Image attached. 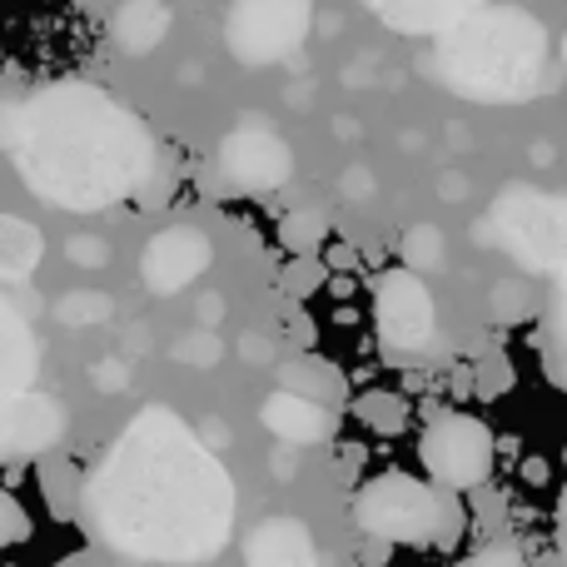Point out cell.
<instances>
[{
	"mask_svg": "<svg viewBox=\"0 0 567 567\" xmlns=\"http://www.w3.org/2000/svg\"><path fill=\"white\" fill-rule=\"evenodd\" d=\"M75 518L120 563L195 567L225 553L235 478L175 409L150 403L85 473Z\"/></svg>",
	"mask_w": 567,
	"mask_h": 567,
	"instance_id": "1",
	"label": "cell"
},
{
	"mask_svg": "<svg viewBox=\"0 0 567 567\" xmlns=\"http://www.w3.org/2000/svg\"><path fill=\"white\" fill-rule=\"evenodd\" d=\"M6 155L16 159L30 195L75 215L120 205L159 175V145L145 120L80 80L16 100Z\"/></svg>",
	"mask_w": 567,
	"mask_h": 567,
	"instance_id": "2",
	"label": "cell"
},
{
	"mask_svg": "<svg viewBox=\"0 0 567 567\" xmlns=\"http://www.w3.org/2000/svg\"><path fill=\"white\" fill-rule=\"evenodd\" d=\"M548 70V30L523 6H483L433 45V75L463 100L513 105L543 85Z\"/></svg>",
	"mask_w": 567,
	"mask_h": 567,
	"instance_id": "3",
	"label": "cell"
},
{
	"mask_svg": "<svg viewBox=\"0 0 567 567\" xmlns=\"http://www.w3.org/2000/svg\"><path fill=\"white\" fill-rule=\"evenodd\" d=\"M353 523L369 543H403V548H453L468 528V513L453 493L433 488L429 478L413 473H379L353 498Z\"/></svg>",
	"mask_w": 567,
	"mask_h": 567,
	"instance_id": "4",
	"label": "cell"
},
{
	"mask_svg": "<svg viewBox=\"0 0 567 567\" xmlns=\"http://www.w3.org/2000/svg\"><path fill=\"white\" fill-rule=\"evenodd\" d=\"M488 225H498L503 249L523 259V265H543L553 275L548 293V319H543V339H548V369L567 389V199L548 195H513L493 205Z\"/></svg>",
	"mask_w": 567,
	"mask_h": 567,
	"instance_id": "5",
	"label": "cell"
},
{
	"mask_svg": "<svg viewBox=\"0 0 567 567\" xmlns=\"http://www.w3.org/2000/svg\"><path fill=\"white\" fill-rule=\"evenodd\" d=\"M493 458H498V443H493V429L478 413L463 409L429 413V423L419 433V463L433 488L453 493V498L483 488L493 478Z\"/></svg>",
	"mask_w": 567,
	"mask_h": 567,
	"instance_id": "6",
	"label": "cell"
},
{
	"mask_svg": "<svg viewBox=\"0 0 567 567\" xmlns=\"http://www.w3.org/2000/svg\"><path fill=\"white\" fill-rule=\"evenodd\" d=\"M373 329H379L383 349L403 353V359H419V353L433 349L439 303H433V289L423 284V275L399 265L373 279Z\"/></svg>",
	"mask_w": 567,
	"mask_h": 567,
	"instance_id": "7",
	"label": "cell"
},
{
	"mask_svg": "<svg viewBox=\"0 0 567 567\" xmlns=\"http://www.w3.org/2000/svg\"><path fill=\"white\" fill-rule=\"evenodd\" d=\"M313 0H235L229 10V50L245 65H275L303 40Z\"/></svg>",
	"mask_w": 567,
	"mask_h": 567,
	"instance_id": "8",
	"label": "cell"
},
{
	"mask_svg": "<svg viewBox=\"0 0 567 567\" xmlns=\"http://www.w3.org/2000/svg\"><path fill=\"white\" fill-rule=\"evenodd\" d=\"M70 413L60 399L30 389L0 403V463H25L55 453V443L65 439Z\"/></svg>",
	"mask_w": 567,
	"mask_h": 567,
	"instance_id": "9",
	"label": "cell"
},
{
	"mask_svg": "<svg viewBox=\"0 0 567 567\" xmlns=\"http://www.w3.org/2000/svg\"><path fill=\"white\" fill-rule=\"evenodd\" d=\"M219 169L245 195H275L284 179L293 175V159H289V145L269 125H239L219 145Z\"/></svg>",
	"mask_w": 567,
	"mask_h": 567,
	"instance_id": "10",
	"label": "cell"
},
{
	"mask_svg": "<svg viewBox=\"0 0 567 567\" xmlns=\"http://www.w3.org/2000/svg\"><path fill=\"white\" fill-rule=\"evenodd\" d=\"M209 255H215V245L195 225H175L150 239L140 275H145V284L155 293H179L185 284H195L209 269Z\"/></svg>",
	"mask_w": 567,
	"mask_h": 567,
	"instance_id": "11",
	"label": "cell"
},
{
	"mask_svg": "<svg viewBox=\"0 0 567 567\" xmlns=\"http://www.w3.org/2000/svg\"><path fill=\"white\" fill-rule=\"evenodd\" d=\"M35 373H40L35 329H30V319L16 303L0 299V403L35 389Z\"/></svg>",
	"mask_w": 567,
	"mask_h": 567,
	"instance_id": "12",
	"label": "cell"
},
{
	"mask_svg": "<svg viewBox=\"0 0 567 567\" xmlns=\"http://www.w3.org/2000/svg\"><path fill=\"white\" fill-rule=\"evenodd\" d=\"M383 25H393L399 35H443L458 20H468L473 10L493 6V0H363Z\"/></svg>",
	"mask_w": 567,
	"mask_h": 567,
	"instance_id": "13",
	"label": "cell"
},
{
	"mask_svg": "<svg viewBox=\"0 0 567 567\" xmlns=\"http://www.w3.org/2000/svg\"><path fill=\"white\" fill-rule=\"evenodd\" d=\"M249 567H319L313 533L299 518H265L245 543Z\"/></svg>",
	"mask_w": 567,
	"mask_h": 567,
	"instance_id": "14",
	"label": "cell"
},
{
	"mask_svg": "<svg viewBox=\"0 0 567 567\" xmlns=\"http://www.w3.org/2000/svg\"><path fill=\"white\" fill-rule=\"evenodd\" d=\"M259 423H265L279 443L309 449V443H323L333 433V409H319V403L293 399V393L275 389L265 403H259Z\"/></svg>",
	"mask_w": 567,
	"mask_h": 567,
	"instance_id": "15",
	"label": "cell"
},
{
	"mask_svg": "<svg viewBox=\"0 0 567 567\" xmlns=\"http://www.w3.org/2000/svg\"><path fill=\"white\" fill-rule=\"evenodd\" d=\"M279 389L293 393V399L319 403V409H339L349 379H343L329 359H319V353H299V359L279 363Z\"/></svg>",
	"mask_w": 567,
	"mask_h": 567,
	"instance_id": "16",
	"label": "cell"
},
{
	"mask_svg": "<svg viewBox=\"0 0 567 567\" xmlns=\"http://www.w3.org/2000/svg\"><path fill=\"white\" fill-rule=\"evenodd\" d=\"M40 255H45V239L30 219L20 215H0V279L6 284H25L40 269Z\"/></svg>",
	"mask_w": 567,
	"mask_h": 567,
	"instance_id": "17",
	"label": "cell"
},
{
	"mask_svg": "<svg viewBox=\"0 0 567 567\" xmlns=\"http://www.w3.org/2000/svg\"><path fill=\"white\" fill-rule=\"evenodd\" d=\"M169 30V6L165 0H125L115 10V40L130 50V55H145L165 40Z\"/></svg>",
	"mask_w": 567,
	"mask_h": 567,
	"instance_id": "18",
	"label": "cell"
},
{
	"mask_svg": "<svg viewBox=\"0 0 567 567\" xmlns=\"http://www.w3.org/2000/svg\"><path fill=\"white\" fill-rule=\"evenodd\" d=\"M80 483H85V473H80L70 458H60V453H45V458H40V493H45V508L55 513L60 523L75 518Z\"/></svg>",
	"mask_w": 567,
	"mask_h": 567,
	"instance_id": "19",
	"label": "cell"
},
{
	"mask_svg": "<svg viewBox=\"0 0 567 567\" xmlns=\"http://www.w3.org/2000/svg\"><path fill=\"white\" fill-rule=\"evenodd\" d=\"M353 413H359L363 429L383 433V439H399V433L409 429V399H399V393H389V389H369L353 403Z\"/></svg>",
	"mask_w": 567,
	"mask_h": 567,
	"instance_id": "20",
	"label": "cell"
},
{
	"mask_svg": "<svg viewBox=\"0 0 567 567\" xmlns=\"http://www.w3.org/2000/svg\"><path fill=\"white\" fill-rule=\"evenodd\" d=\"M513 383H518V373H513L508 353H503V349L478 353V363H473V393H483V399H503Z\"/></svg>",
	"mask_w": 567,
	"mask_h": 567,
	"instance_id": "21",
	"label": "cell"
},
{
	"mask_svg": "<svg viewBox=\"0 0 567 567\" xmlns=\"http://www.w3.org/2000/svg\"><path fill=\"white\" fill-rule=\"evenodd\" d=\"M443 255H449V245H443V235L433 225H409V235H403V269H439Z\"/></svg>",
	"mask_w": 567,
	"mask_h": 567,
	"instance_id": "22",
	"label": "cell"
},
{
	"mask_svg": "<svg viewBox=\"0 0 567 567\" xmlns=\"http://www.w3.org/2000/svg\"><path fill=\"white\" fill-rule=\"evenodd\" d=\"M279 239H284V249H289V259H313V249L323 245V219L319 215H289L279 225Z\"/></svg>",
	"mask_w": 567,
	"mask_h": 567,
	"instance_id": "23",
	"label": "cell"
},
{
	"mask_svg": "<svg viewBox=\"0 0 567 567\" xmlns=\"http://www.w3.org/2000/svg\"><path fill=\"white\" fill-rule=\"evenodd\" d=\"M60 323H100L110 319V293H95V289H80V293H65L55 303Z\"/></svg>",
	"mask_w": 567,
	"mask_h": 567,
	"instance_id": "24",
	"label": "cell"
},
{
	"mask_svg": "<svg viewBox=\"0 0 567 567\" xmlns=\"http://www.w3.org/2000/svg\"><path fill=\"white\" fill-rule=\"evenodd\" d=\"M30 513L20 508V498L10 488H0V548H16V543L30 538Z\"/></svg>",
	"mask_w": 567,
	"mask_h": 567,
	"instance_id": "25",
	"label": "cell"
},
{
	"mask_svg": "<svg viewBox=\"0 0 567 567\" xmlns=\"http://www.w3.org/2000/svg\"><path fill=\"white\" fill-rule=\"evenodd\" d=\"M323 279H329V269H323L319 259H289V269H284V289L299 293V299H309Z\"/></svg>",
	"mask_w": 567,
	"mask_h": 567,
	"instance_id": "26",
	"label": "cell"
},
{
	"mask_svg": "<svg viewBox=\"0 0 567 567\" xmlns=\"http://www.w3.org/2000/svg\"><path fill=\"white\" fill-rule=\"evenodd\" d=\"M458 567H528V558H523L513 543H488V548H478L473 558H463Z\"/></svg>",
	"mask_w": 567,
	"mask_h": 567,
	"instance_id": "27",
	"label": "cell"
},
{
	"mask_svg": "<svg viewBox=\"0 0 567 567\" xmlns=\"http://www.w3.org/2000/svg\"><path fill=\"white\" fill-rule=\"evenodd\" d=\"M339 185H343V199H353V205H359V199H369V189H363V185H373V175L363 165H353L349 175L339 179Z\"/></svg>",
	"mask_w": 567,
	"mask_h": 567,
	"instance_id": "28",
	"label": "cell"
},
{
	"mask_svg": "<svg viewBox=\"0 0 567 567\" xmlns=\"http://www.w3.org/2000/svg\"><path fill=\"white\" fill-rule=\"evenodd\" d=\"M323 269H339V275H353V269H359V255H353L349 245H329V255L319 259Z\"/></svg>",
	"mask_w": 567,
	"mask_h": 567,
	"instance_id": "29",
	"label": "cell"
},
{
	"mask_svg": "<svg viewBox=\"0 0 567 567\" xmlns=\"http://www.w3.org/2000/svg\"><path fill=\"white\" fill-rule=\"evenodd\" d=\"M553 533H558V558L567 567V483H563V493H558V518H553Z\"/></svg>",
	"mask_w": 567,
	"mask_h": 567,
	"instance_id": "30",
	"label": "cell"
},
{
	"mask_svg": "<svg viewBox=\"0 0 567 567\" xmlns=\"http://www.w3.org/2000/svg\"><path fill=\"white\" fill-rule=\"evenodd\" d=\"M225 319V293H209V299H199V323H215Z\"/></svg>",
	"mask_w": 567,
	"mask_h": 567,
	"instance_id": "31",
	"label": "cell"
},
{
	"mask_svg": "<svg viewBox=\"0 0 567 567\" xmlns=\"http://www.w3.org/2000/svg\"><path fill=\"white\" fill-rule=\"evenodd\" d=\"M439 195L453 205V199H463V195H468V179H463V175H443V189H439Z\"/></svg>",
	"mask_w": 567,
	"mask_h": 567,
	"instance_id": "32",
	"label": "cell"
},
{
	"mask_svg": "<svg viewBox=\"0 0 567 567\" xmlns=\"http://www.w3.org/2000/svg\"><path fill=\"white\" fill-rule=\"evenodd\" d=\"M245 359L249 363H269V339H255V333H249V339H245Z\"/></svg>",
	"mask_w": 567,
	"mask_h": 567,
	"instance_id": "33",
	"label": "cell"
},
{
	"mask_svg": "<svg viewBox=\"0 0 567 567\" xmlns=\"http://www.w3.org/2000/svg\"><path fill=\"white\" fill-rule=\"evenodd\" d=\"M55 567H100L95 553H70V558H60Z\"/></svg>",
	"mask_w": 567,
	"mask_h": 567,
	"instance_id": "34",
	"label": "cell"
},
{
	"mask_svg": "<svg viewBox=\"0 0 567 567\" xmlns=\"http://www.w3.org/2000/svg\"><path fill=\"white\" fill-rule=\"evenodd\" d=\"M563 65H567V35H563Z\"/></svg>",
	"mask_w": 567,
	"mask_h": 567,
	"instance_id": "35",
	"label": "cell"
},
{
	"mask_svg": "<svg viewBox=\"0 0 567 567\" xmlns=\"http://www.w3.org/2000/svg\"><path fill=\"white\" fill-rule=\"evenodd\" d=\"M563 463H567V449H563Z\"/></svg>",
	"mask_w": 567,
	"mask_h": 567,
	"instance_id": "36",
	"label": "cell"
}]
</instances>
